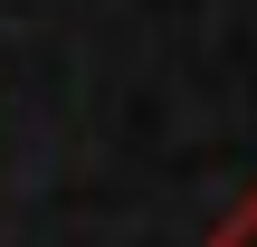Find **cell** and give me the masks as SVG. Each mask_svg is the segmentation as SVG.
<instances>
[{"label": "cell", "instance_id": "obj_1", "mask_svg": "<svg viewBox=\"0 0 257 247\" xmlns=\"http://www.w3.org/2000/svg\"><path fill=\"white\" fill-rule=\"evenodd\" d=\"M210 247H257V190H238V200L219 209V228H210Z\"/></svg>", "mask_w": 257, "mask_h": 247}]
</instances>
